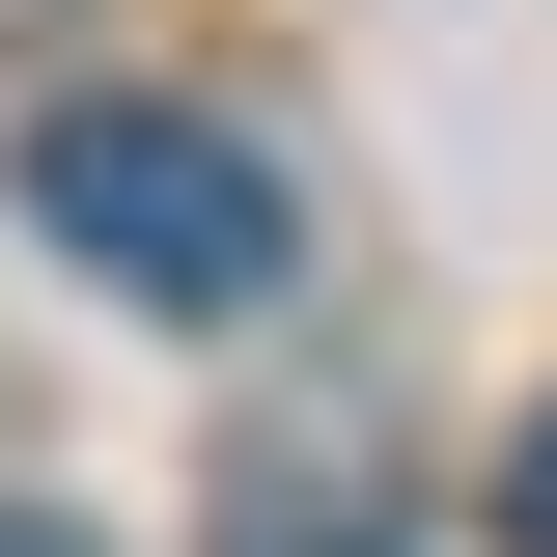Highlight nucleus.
<instances>
[{
    "mask_svg": "<svg viewBox=\"0 0 557 557\" xmlns=\"http://www.w3.org/2000/svg\"><path fill=\"white\" fill-rule=\"evenodd\" d=\"M28 223H57L112 307H168V335H223V307H278V278H307L278 139H251V112H168V84H84V112H28Z\"/></svg>",
    "mask_w": 557,
    "mask_h": 557,
    "instance_id": "obj_1",
    "label": "nucleus"
},
{
    "mask_svg": "<svg viewBox=\"0 0 557 557\" xmlns=\"http://www.w3.org/2000/svg\"><path fill=\"white\" fill-rule=\"evenodd\" d=\"M223 557H418V474L362 418H251L223 446Z\"/></svg>",
    "mask_w": 557,
    "mask_h": 557,
    "instance_id": "obj_2",
    "label": "nucleus"
},
{
    "mask_svg": "<svg viewBox=\"0 0 557 557\" xmlns=\"http://www.w3.org/2000/svg\"><path fill=\"white\" fill-rule=\"evenodd\" d=\"M502 557H557V391H530V446H502Z\"/></svg>",
    "mask_w": 557,
    "mask_h": 557,
    "instance_id": "obj_3",
    "label": "nucleus"
},
{
    "mask_svg": "<svg viewBox=\"0 0 557 557\" xmlns=\"http://www.w3.org/2000/svg\"><path fill=\"white\" fill-rule=\"evenodd\" d=\"M0 557H84V530H57V502H0Z\"/></svg>",
    "mask_w": 557,
    "mask_h": 557,
    "instance_id": "obj_4",
    "label": "nucleus"
}]
</instances>
